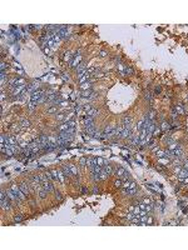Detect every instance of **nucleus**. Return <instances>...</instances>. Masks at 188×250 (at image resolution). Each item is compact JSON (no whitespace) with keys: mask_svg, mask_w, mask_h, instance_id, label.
Returning <instances> with one entry per match:
<instances>
[{"mask_svg":"<svg viewBox=\"0 0 188 250\" xmlns=\"http://www.w3.org/2000/svg\"><path fill=\"white\" fill-rule=\"evenodd\" d=\"M59 106H62V108H67V106H69V101H68V100H62V101L59 103Z\"/></svg>","mask_w":188,"mask_h":250,"instance_id":"nucleus-36","label":"nucleus"},{"mask_svg":"<svg viewBox=\"0 0 188 250\" xmlns=\"http://www.w3.org/2000/svg\"><path fill=\"white\" fill-rule=\"evenodd\" d=\"M107 176H108V174H107V173L102 169V171H100V179H105Z\"/></svg>","mask_w":188,"mask_h":250,"instance_id":"nucleus-44","label":"nucleus"},{"mask_svg":"<svg viewBox=\"0 0 188 250\" xmlns=\"http://www.w3.org/2000/svg\"><path fill=\"white\" fill-rule=\"evenodd\" d=\"M84 125H85V128H92V126H93V118L85 115V118H84Z\"/></svg>","mask_w":188,"mask_h":250,"instance_id":"nucleus-6","label":"nucleus"},{"mask_svg":"<svg viewBox=\"0 0 188 250\" xmlns=\"http://www.w3.org/2000/svg\"><path fill=\"white\" fill-rule=\"evenodd\" d=\"M54 44H55V41L51 39V40H48L46 43H45V45L48 46V48H51V46H54Z\"/></svg>","mask_w":188,"mask_h":250,"instance_id":"nucleus-38","label":"nucleus"},{"mask_svg":"<svg viewBox=\"0 0 188 250\" xmlns=\"http://www.w3.org/2000/svg\"><path fill=\"white\" fill-rule=\"evenodd\" d=\"M13 64H14V66L16 68V70H19V73L21 74V75H23L24 71H23V69H21V65H20L19 63H16V61H13Z\"/></svg>","mask_w":188,"mask_h":250,"instance_id":"nucleus-28","label":"nucleus"},{"mask_svg":"<svg viewBox=\"0 0 188 250\" xmlns=\"http://www.w3.org/2000/svg\"><path fill=\"white\" fill-rule=\"evenodd\" d=\"M90 109H92V106H90L89 104H84V105H83V110H84L85 113H88Z\"/></svg>","mask_w":188,"mask_h":250,"instance_id":"nucleus-39","label":"nucleus"},{"mask_svg":"<svg viewBox=\"0 0 188 250\" xmlns=\"http://www.w3.org/2000/svg\"><path fill=\"white\" fill-rule=\"evenodd\" d=\"M41 185H43V189H44L46 193H49V191H51L53 190V185H51V183H49V181H44V183H41Z\"/></svg>","mask_w":188,"mask_h":250,"instance_id":"nucleus-8","label":"nucleus"},{"mask_svg":"<svg viewBox=\"0 0 188 250\" xmlns=\"http://www.w3.org/2000/svg\"><path fill=\"white\" fill-rule=\"evenodd\" d=\"M87 165H88L90 169H93L94 166L97 165V158H88V159H87Z\"/></svg>","mask_w":188,"mask_h":250,"instance_id":"nucleus-7","label":"nucleus"},{"mask_svg":"<svg viewBox=\"0 0 188 250\" xmlns=\"http://www.w3.org/2000/svg\"><path fill=\"white\" fill-rule=\"evenodd\" d=\"M179 180H181L183 184H186V185H188V176H187V178H183V179H179Z\"/></svg>","mask_w":188,"mask_h":250,"instance_id":"nucleus-50","label":"nucleus"},{"mask_svg":"<svg viewBox=\"0 0 188 250\" xmlns=\"http://www.w3.org/2000/svg\"><path fill=\"white\" fill-rule=\"evenodd\" d=\"M20 125L23 126V128H29V126H30V121L29 120H21L20 121Z\"/></svg>","mask_w":188,"mask_h":250,"instance_id":"nucleus-31","label":"nucleus"},{"mask_svg":"<svg viewBox=\"0 0 188 250\" xmlns=\"http://www.w3.org/2000/svg\"><path fill=\"white\" fill-rule=\"evenodd\" d=\"M124 74H125V75H133V74H134L133 68L132 66H125L124 68Z\"/></svg>","mask_w":188,"mask_h":250,"instance_id":"nucleus-16","label":"nucleus"},{"mask_svg":"<svg viewBox=\"0 0 188 250\" xmlns=\"http://www.w3.org/2000/svg\"><path fill=\"white\" fill-rule=\"evenodd\" d=\"M146 118H147V120H149V121H154V119H156V113L154 111L148 113L147 115H146Z\"/></svg>","mask_w":188,"mask_h":250,"instance_id":"nucleus-17","label":"nucleus"},{"mask_svg":"<svg viewBox=\"0 0 188 250\" xmlns=\"http://www.w3.org/2000/svg\"><path fill=\"white\" fill-rule=\"evenodd\" d=\"M114 186L115 188H122L123 186V180H122V179H117L114 181Z\"/></svg>","mask_w":188,"mask_h":250,"instance_id":"nucleus-30","label":"nucleus"},{"mask_svg":"<svg viewBox=\"0 0 188 250\" xmlns=\"http://www.w3.org/2000/svg\"><path fill=\"white\" fill-rule=\"evenodd\" d=\"M156 154H157V156H158L159 159H162V158H168V156H167V151H164V150H160V149H159V150L156 153Z\"/></svg>","mask_w":188,"mask_h":250,"instance_id":"nucleus-18","label":"nucleus"},{"mask_svg":"<svg viewBox=\"0 0 188 250\" xmlns=\"http://www.w3.org/2000/svg\"><path fill=\"white\" fill-rule=\"evenodd\" d=\"M147 219H148V216L147 215H144V216H139V224H147Z\"/></svg>","mask_w":188,"mask_h":250,"instance_id":"nucleus-34","label":"nucleus"},{"mask_svg":"<svg viewBox=\"0 0 188 250\" xmlns=\"http://www.w3.org/2000/svg\"><path fill=\"white\" fill-rule=\"evenodd\" d=\"M68 129H69V124H68V123H64V124L60 125V128H59L60 131H67Z\"/></svg>","mask_w":188,"mask_h":250,"instance_id":"nucleus-33","label":"nucleus"},{"mask_svg":"<svg viewBox=\"0 0 188 250\" xmlns=\"http://www.w3.org/2000/svg\"><path fill=\"white\" fill-rule=\"evenodd\" d=\"M5 99V93H4V90H1V100Z\"/></svg>","mask_w":188,"mask_h":250,"instance_id":"nucleus-56","label":"nucleus"},{"mask_svg":"<svg viewBox=\"0 0 188 250\" xmlns=\"http://www.w3.org/2000/svg\"><path fill=\"white\" fill-rule=\"evenodd\" d=\"M125 173H127V171H125V169H124V168H117V169H115V171H114V174L117 175L118 178H123Z\"/></svg>","mask_w":188,"mask_h":250,"instance_id":"nucleus-10","label":"nucleus"},{"mask_svg":"<svg viewBox=\"0 0 188 250\" xmlns=\"http://www.w3.org/2000/svg\"><path fill=\"white\" fill-rule=\"evenodd\" d=\"M73 58H74V55H72V53L70 51H68V53H65L64 54V56H63V59H64V61H70L73 60Z\"/></svg>","mask_w":188,"mask_h":250,"instance_id":"nucleus-13","label":"nucleus"},{"mask_svg":"<svg viewBox=\"0 0 188 250\" xmlns=\"http://www.w3.org/2000/svg\"><path fill=\"white\" fill-rule=\"evenodd\" d=\"M8 141H9L11 145H15L16 144V138L14 136V135H9V136H8Z\"/></svg>","mask_w":188,"mask_h":250,"instance_id":"nucleus-26","label":"nucleus"},{"mask_svg":"<svg viewBox=\"0 0 188 250\" xmlns=\"http://www.w3.org/2000/svg\"><path fill=\"white\" fill-rule=\"evenodd\" d=\"M154 93H156V94L160 93V86H156V89H154Z\"/></svg>","mask_w":188,"mask_h":250,"instance_id":"nucleus-53","label":"nucleus"},{"mask_svg":"<svg viewBox=\"0 0 188 250\" xmlns=\"http://www.w3.org/2000/svg\"><path fill=\"white\" fill-rule=\"evenodd\" d=\"M55 195H56V199H58V200H62V195H60L59 193H56Z\"/></svg>","mask_w":188,"mask_h":250,"instance_id":"nucleus-54","label":"nucleus"},{"mask_svg":"<svg viewBox=\"0 0 188 250\" xmlns=\"http://www.w3.org/2000/svg\"><path fill=\"white\" fill-rule=\"evenodd\" d=\"M146 99L151 101V100H152V94L151 93H146Z\"/></svg>","mask_w":188,"mask_h":250,"instance_id":"nucleus-51","label":"nucleus"},{"mask_svg":"<svg viewBox=\"0 0 188 250\" xmlns=\"http://www.w3.org/2000/svg\"><path fill=\"white\" fill-rule=\"evenodd\" d=\"M8 68V65L5 63H1V66H0V69H1V71H5V69Z\"/></svg>","mask_w":188,"mask_h":250,"instance_id":"nucleus-49","label":"nucleus"},{"mask_svg":"<svg viewBox=\"0 0 188 250\" xmlns=\"http://www.w3.org/2000/svg\"><path fill=\"white\" fill-rule=\"evenodd\" d=\"M41 49H43V51H44L46 55H51V51H50V49H49V48H48V46L45 45V44H43V45H41Z\"/></svg>","mask_w":188,"mask_h":250,"instance_id":"nucleus-29","label":"nucleus"},{"mask_svg":"<svg viewBox=\"0 0 188 250\" xmlns=\"http://www.w3.org/2000/svg\"><path fill=\"white\" fill-rule=\"evenodd\" d=\"M92 89V83L90 81H87L84 84H80V90L82 91H85V90H90Z\"/></svg>","mask_w":188,"mask_h":250,"instance_id":"nucleus-12","label":"nucleus"},{"mask_svg":"<svg viewBox=\"0 0 188 250\" xmlns=\"http://www.w3.org/2000/svg\"><path fill=\"white\" fill-rule=\"evenodd\" d=\"M87 70H88V68H87V65L84 63H80L79 64V66L77 68V73H78V78H80L83 76L84 74L87 73Z\"/></svg>","mask_w":188,"mask_h":250,"instance_id":"nucleus-3","label":"nucleus"},{"mask_svg":"<svg viewBox=\"0 0 188 250\" xmlns=\"http://www.w3.org/2000/svg\"><path fill=\"white\" fill-rule=\"evenodd\" d=\"M79 163H80V165H82V166H85V165H87V159H85V158H82Z\"/></svg>","mask_w":188,"mask_h":250,"instance_id":"nucleus-47","label":"nucleus"},{"mask_svg":"<svg viewBox=\"0 0 188 250\" xmlns=\"http://www.w3.org/2000/svg\"><path fill=\"white\" fill-rule=\"evenodd\" d=\"M1 208H3L4 210H9V209H10V200L8 199V198H5V199L1 200Z\"/></svg>","mask_w":188,"mask_h":250,"instance_id":"nucleus-9","label":"nucleus"},{"mask_svg":"<svg viewBox=\"0 0 188 250\" xmlns=\"http://www.w3.org/2000/svg\"><path fill=\"white\" fill-rule=\"evenodd\" d=\"M38 88H39V83L34 81L33 84H30V85L27 88V91H29V93H34V91L38 90Z\"/></svg>","mask_w":188,"mask_h":250,"instance_id":"nucleus-5","label":"nucleus"},{"mask_svg":"<svg viewBox=\"0 0 188 250\" xmlns=\"http://www.w3.org/2000/svg\"><path fill=\"white\" fill-rule=\"evenodd\" d=\"M14 220H15L16 223H19V221L23 220V216H21V214H16V215L14 216Z\"/></svg>","mask_w":188,"mask_h":250,"instance_id":"nucleus-37","label":"nucleus"},{"mask_svg":"<svg viewBox=\"0 0 188 250\" xmlns=\"http://www.w3.org/2000/svg\"><path fill=\"white\" fill-rule=\"evenodd\" d=\"M65 114H58V115H56V119L58 120H65Z\"/></svg>","mask_w":188,"mask_h":250,"instance_id":"nucleus-42","label":"nucleus"},{"mask_svg":"<svg viewBox=\"0 0 188 250\" xmlns=\"http://www.w3.org/2000/svg\"><path fill=\"white\" fill-rule=\"evenodd\" d=\"M97 165H99L100 168H104L105 166V160L103 158H97Z\"/></svg>","mask_w":188,"mask_h":250,"instance_id":"nucleus-22","label":"nucleus"},{"mask_svg":"<svg viewBox=\"0 0 188 250\" xmlns=\"http://www.w3.org/2000/svg\"><path fill=\"white\" fill-rule=\"evenodd\" d=\"M160 129H162V131H167L168 129H170V125L168 124V123L163 121V123H162V125H160Z\"/></svg>","mask_w":188,"mask_h":250,"instance_id":"nucleus-25","label":"nucleus"},{"mask_svg":"<svg viewBox=\"0 0 188 250\" xmlns=\"http://www.w3.org/2000/svg\"><path fill=\"white\" fill-rule=\"evenodd\" d=\"M82 193H83V194H85V193H88V189H87V188H82Z\"/></svg>","mask_w":188,"mask_h":250,"instance_id":"nucleus-55","label":"nucleus"},{"mask_svg":"<svg viewBox=\"0 0 188 250\" xmlns=\"http://www.w3.org/2000/svg\"><path fill=\"white\" fill-rule=\"evenodd\" d=\"M158 150H159V148H158V146H156V148H153V151H154V153H157V151H158Z\"/></svg>","mask_w":188,"mask_h":250,"instance_id":"nucleus-57","label":"nucleus"},{"mask_svg":"<svg viewBox=\"0 0 188 250\" xmlns=\"http://www.w3.org/2000/svg\"><path fill=\"white\" fill-rule=\"evenodd\" d=\"M123 123H124V125H129L130 123H132V118H130V116H128V115H127V116H124Z\"/></svg>","mask_w":188,"mask_h":250,"instance_id":"nucleus-32","label":"nucleus"},{"mask_svg":"<svg viewBox=\"0 0 188 250\" xmlns=\"http://www.w3.org/2000/svg\"><path fill=\"white\" fill-rule=\"evenodd\" d=\"M63 173H64L65 176H69V175H72V174H70V170H69L68 166H63Z\"/></svg>","mask_w":188,"mask_h":250,"instance_id":"nucleus-35","label":"nucleus"},{"mask_svg":"<svg viewBox=\"0 0 188 250\" xmlns=\"http://www.w3.org/2000/svg\"><path fill=\"white\" fill-rule=\"evenodd\" d=\"M39 196H40V198H41V199H44V198H45V196H46V191H45L44 189H41L40 191H39Z\"/></svg>","mask_w":188,"mask_h":250,"instance_id":"nucleus-40","label":"nucleus"},{"mask_svg":"<svg viewBox=\"0 0 188 250\" xmlns=\"http://www.w3.org/2000/svg\"><path fill=\"white\" fill-rule=\"evenodd\" d=\"M69 170H70V174L72 175H78V169L75 168V165H68Z\"/></svg>","mask_w":188,"mask_h":250,"instance_id":"nucleus-20","label":"nucleus"},{"mask_svg":"<svg viewBox=\"0 0 188 250\" xmlns=\"http://www.w3.org/2000/svg\"><path fill=\"white\" fill-rule=\"evenodd\" d=\"M135 185H137V184H135L134 181H130V180H125V181H123V189H134L135 188Z\"/></svg>","mask_w":188,"mask_h":250,"instance_id":"nucleus-4","label":"nucleus"},{"mask_svg":"<svg viewBox=\"0 0 188 250\" xmlns=\"http://www.w3.org/2000/svg\"><path fill=\"white\" fill-rule=\"evenodd\" d=\"M43 98H44V90L38 89L37 91L32 93V96H30V101H33V103H39V101H41Z\"/></svg>","mask_w":188,"mask_h":250,"instance_id":"nucleus-1","label":"nucleus"},{"mask_svg":"<svg viewBox=\"0 0 188 250\" xmlns=\"http://www.w3.org/2000/svg\"><path fill=\"white\" fill-rule=\"evenodd\" d=\"M153 221H154V220H153V218L152 216H148V219H147V225H152Z\"/></svg>","mask_w":188,"mask_h":250,"instance_id":"nucleus-45","label":"nucleus"},{"mask_svg":"<svg viewBox=\"0 0 188 250\" xmlns=\"http://www.w3.org/2000/svg\"><path fill=\"white\" fill-rule=\"evenodd\" d=\"M95 70H97V69L93 68V66H92V68H88V70H87V74H90V75H92L93 73H95Z\"/></svg>","mask_w":188,"mask_h":250,"instance_id":"nucleus-43","label":"nucleus"},{"mask_svg":"<svg viewBox=\"0 0 188 250\" xmlns=\"http://www.w3.org/2000/svg\"><path fill=\"white\" fill-rule=\"evenodd\" d=\"M62 79H63L64 81H67V80H69V75H67L65 73H63V74H62Z\"/></svg>","mask_w":188,"mask_h":250,"instance_id":"nucleus-48","label":"nucleus"},{"mask_svg":"<svg viewBox=\"0 0 188 250\" xmlns=\"http://www.w3.org/2000/svg\"><path fill=\"white\" fill-rule=\"evenodd\" d=\"M103 170H104V171H105L108 175H110V174L113 173V169H112V166H110V165H107V164H105V166H104V168H103Z\"/></svg>","mask_w":188,"mask_h":250,"instance_id":"nucleus-27","label":"nucleus"},{"mask_svg":"<svg viewBox=\"0 0 188 250\" xmlns=\"http://www.w3.org/2000/svg\"><path fill=\"white\" fill-rule=\"evenodd\" d=\"M82 96L83 98H85V99H88V98H93L94 96V93L90 90H85V91H82Z\"/></svg>","mask_w":188,"mask_h":250,"instance_id":"nucleus-11","label":"nucleus"},{"mask_svg":"<svg viewBox=\"0 0 188 250\" xmlns=\"http://www.w3.org/2000/svg\"><path fill=\"white\" fill-rule=\"evenodd\" d=\"M97 114H98V110H97V109L92 108L90 110H89L88 113H87V115H88V116H92V118H93V116H95V115H97Z\"/></svg>","mask_w":188,"mask_h":250,"instance_id":"nucleus-23","label":"nucleus"},{"mask_svg":"<svg viewBox=\"0 0 188 250\" xmlns=\"http://www.w3.org/2000/svg\"><path fill=\"white\" fill-rule=\"evenodd\" d=\"M162 133V129H160V126H157V128L154 129V131H153V134H152V136L153 138H157L158 135Z\"/></svg>","mask_w":188,"mask_h":250,"instance_id":"nucleus-24","label":"nucleus"},{"mask_svg":"<svg viewBox=\"0 0 188 250\" xmlns=\"http://www.w3.org/2000/svg\"><path fill=\"white\" fill-rule=\"evenodd\" d=\"M70 99H73V100L75 99V93H72V96H70Z\"/></svg>","mask_w":188,"mask_h":250,"instance_id":"nucleus-58","label":"nucleus"},{"mask_svg":"<svg viewBox=\"0 0 188 250\" xmlns=\"http://www.w3.org/2000/svg\"><path fill=\"white\" fill-rule=\"evenodd\" d=\"M19 85H25V79L24 78H16L15 86H19Z\"/></svg>","mask_w":188,"mask_h":250,"instance_id":"nucleus-21","label":"nucleus"},{"mask_svg":"<svg viewBox=\"0 0 188 250\" xmlns=\"http://www.w3.org/2000/svg\"><path fill=\"white\" fill-rule=\"evenodd\" d=\"M178 148H181V145H179L178 143H169V144H168V150H169V151L176 150V149H178Z\"/></svg>","mask_w":188,"mask_h":250,"instance_id":"nucleus-15","label":"nucleus"},{"mask_svg":"<svg viewBox=\"0 0 188 250\" xmlns=\"http://www.w3.org/2000/svg\"><path fill=\"white\" fill-rule=\"evenodd\" d=\"M19 188H20V190L23 191L25 195H27V194H29V191H30V190H29V186L27 185V184H24V183H23V184H20V185H19Z\"/></svg>","mask_w":188,"mask_h":250,"instance_id":"nucleus-14","label":"nucleus"},{"mask_svg":"<svg viewBox=\"0 0 188 250\" xmlns=\"http://www.w3.org/2000/svg\"><path fill=\"white\" fill-rule=\"evenodd\" d=\"M124 194H127V195H135L137 194V189H124Z\"/></svg>","mask_w":188,"mask_h":250,"instance_id":"nucleus-19","label":"nucleus"},{"mask_svg":"<svg viewBox=\"0 0 188 250\" xmlns=\"http://www.w3.org/2000/svg\"><path fill=\"white\" fill-rule=\"evenodd\" d=\"M143 203H144V204H147V205H148V204H153V203H152V200H151L149 198H144V199H143Z\"/></svg>","mask_w":188,"mask_h":250,"instance_id":"nucleus-46","label":"nucleus"},{"mask_svg":"<svg viewBox=\"0 0 188 250\" xmlns=\"http://www.w3.org/2000/svg\"><path fill=\"white\" fill-rule=\"evenodd\" d=\"M48 113H49V114H54V113H56V106H50L49 109H48Z\"/></svg>","mask_w":188,"mask_h":250,"instance_id":"nucleus-41","label":"nucleus"},{"mask_svg":"<svg viewBox=\"0 0 188 250\" xmlns=\"http://www.w3.org/2000/svg\"><path fill=\"white\" fill-rule=\"evenodd\" d=\"M99 56H100V58H104V56H107V51L102 50V51H100V54H99Z\"/></svg>","mask_w":188,"mask_h":250,"instance_id":"nucleus-52","label":"nucleus"},{"mask_svg":"<svg viewBox=\"0 0 188 250\" xmlns=\"http://www.w3.org/2000/svg\"><path fill=\"white\" fill-rule=\"evenodd\" d=\"M80 61H82V55L79 53H77V55H74L73 60L70 61V68H78L80 64Z\"/></svg>","mask_w":188,"mask_h":250,"instance_id":"nucleus-2","label":"nucleus"}]
</instances>
